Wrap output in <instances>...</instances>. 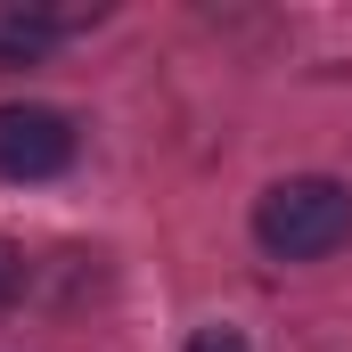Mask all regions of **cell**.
Masks as SVG:
<instances>
[{
    "instance_id": "1",
    "label": "cell",
    "mask_w": 352,
    "mask_h": 352,
    "mask_svg": "<svg viewBox=\"0 0 352 352\" xmlns=\"http://www.w3.org/2000/svg\"><path fill=\"white\" fill-rule=\"evenodd\" d=\"M246 230L270 263H328V254L352 246V180H336V173L270 180L246 213Z\"/></svg>"
},
{
    "instance_id": "2",
    "label": "cell",
    "mask_w": 352,
    "mask_h": 352,
    "mask_svg": "<svg viewBox=\"0 0 352 352\" xmlns=\"http://www.w3.org/2000/svg\"><path fill=\"white\" fill-rule=\"evenodd\" d=\"M74 156H82V123L66 107H50V98H8L0 107V180L33 188V180L74 173Z\"/></svg>"
},
{
    "instance_id": "5",
    "label": "cell",
    "mask_w": 352,
    "mask_h": 352,
    "mask_svg": "<svg viewBox=\"0 0 352 352\" xmlns=\"http://www.w3.org/2000/svg\"><path fill=\"white\" fill-rule=\"evenodd\" d=\"M180 352H254V344H246V328H230V320H213V328H197V336H188Z\"/></svg>"
},
{
    "instance_id": "3",
    "label": "cell",
    "mask_w": 352,
    "mask_h": 352,
    "mask_svg": "<svg viewBox=\"0 0 352 352\" xmlns=\"http://www.w3.org/2000/svg\"><path fill=\"white\" fill-rule=\"evenodd\" d=\"M90 16H58V8H25V0H8L0 8V74H25V66H41L66 33H82Z\"/></svg>"
},
{
    "instance_id": "4",
    "label": "cell",
    "mask_w": 352,
    "mask_h": 352,
    "mask_svg": "<svg viewBox=\"0 0 352 352\" xmlns=\"http://www.w3.org/2000/svg\"><path fill=\"white\" fill-rule=\"evenodd\" d=\"M25 278H33V263H25V246L0 230V320L16 311V295H25Z\"/></svg>"
}]
</instances>
